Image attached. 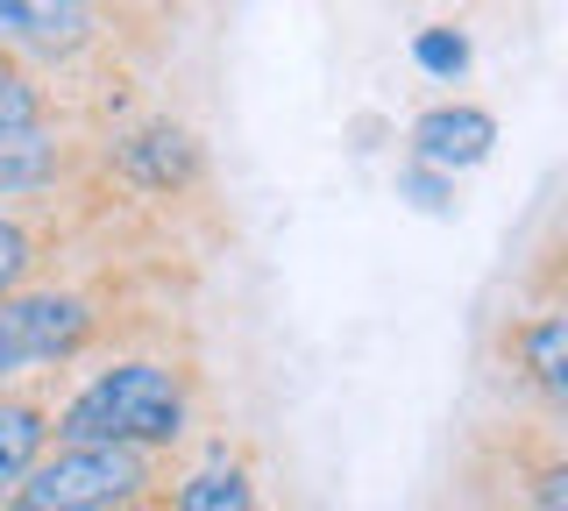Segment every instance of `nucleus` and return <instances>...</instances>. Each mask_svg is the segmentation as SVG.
<instances>
[{"mask_svg":"<svg viewBox=\"0 0 568 511\" xmlns=\"http://www.w3.org/2000/svg\"><path fill=\"white\" fill-rule=\"evenodd\" d=\"M50 100H43V79L29 72V64L0 58V129H29V121H43Z\"/></svg>","mask_w":568,"mask_h":511,"instance_id":"13","label":"nucleus"},{"mask_svg":"<svg viewBox=\"0 0 568 511\" xmlns=\"http://www.w3.org/2000/svg\"><path fill=\"white\" fill-rule=\"evenodd\" d=\"M93 334H100V306L71 285H22L14 298H0V391L79 362Z\"/></svg>","mask_w":568,"mask_h":511,"instance_id":"3","label":"nucleus"},{"mask_svg":"<svg viewBox=\"0 0 568 511\" xmlns=\"http://www.w3.org/2000/svg\"><path fill=\"white\" fill-rule=\"evenodd\" d=\"M36 256H43L36 227L14 214V206H0V298H14L22 285H36Z\"/></svg>","mask_w":568,"mask_h":511,"instance_id":"12","label":"nucleus"},{"mask_svg":"<svg viewBox=\"0 0 568 511\" xmlns=\"http://www.w3.org/2000/svg\"><path fill=\"white\" fill-rule=\"evenodd\" d=\"M490 150H497V114L476 100H434L405 129V164L434 171V178H462V171L490 164Z\"/></svg>","mask_w":568,"mask_h":511,"instance_id":"6","label":"nucleus"},{"mask_svg":"<svg viewBox=\"0 0 568 511\" xmlns=\"http://www.w3.org/2000/svg\"><path fill=\"white\" fill-rule=\"evenodd\" d=\"M156 504V462L129 448H85L50 440L22 476L8 511H150Z\"/></svg>","mask_w":568,"mask_h":511,"instance_id":"2","label":"nucleus"},{"mask_svg":"<svg viewBox=\"0 0 568 511\" xmlns=\"http://www.w3.org/2000/svg\"><path fill=\"white\" fill-rule=\"evenodd\" d=\"M398 192L419 206V214H448V206H455V200H448L455 178H434V171H419V164H405V171H398Z\"/></svg>","mask_w":568,"mask_h":511,"instance_id":"14","label":"nucleus"},{"mask_svg":"<svg viewBox=\"0 0 568 511\" xmlns=\"http://www.w3.org/2000/svg\"><path fill=\"white\" fill-rule=\"evenodd\" d=\"M43 448H50V405L0 391V511L14 504V490H22V476L36 469Z\"/></svg>","mask_w":568,"mask_h":511,"instance_id":"9","label":"nucleus"},{"mask_svg":"<svg viewBox=\"0 0 568 511\" xmlns=\"http://www.w3.org/2000/svg\"><path fill=\"white\" fill-rule=\"evenodd\" d=\"M164 511H263V498H256V476H248V462H235L227 448H206V462H192L171 483Z\"/></svg>","mask_w":568,"mask_h":511,"instance_id":"7","label":"nucleus"},{"mask_svg":"<svg viewBox=\"0 0 568 511\" xmlns=\"http://www.w3.org/2000/svg\"><path fill=\"white\" fill-rule=\"evenodd\" d=\"M58 178H64V143L50 135V121L0 129V200H36Z\"/></svg>","mask_w":568,"mask_h":511,"instance_id":"8","label":"nucleus"},{"mask_svg":"<svg viewBox=\"0 0 568 511\" xmlns=\"http://www.w3.org/2000/svg\"><path fill=\"white\" fill-rule=\"evenodd\" d=\"M100 8L85 0H0V58H36V64H71L100 43Z\"/></svg>","mask_w":568,"mask_h":511,"instance_id":"5","label":"nucleus"},{"mask_svg":"<svg viewBox=\"0 0 568 511\" xmlns=\"http://www.w3.org/2000/svg\"><path fill=\"white\" fill-rule=\"evenodd\" d=\"M192 433V377L164 356H114L85 369L79 391L50 412V440L85 448H129V454H171Z\"/></svg>","mask_w":568,"mask_h":511,"instance_id":"1","label":"nucleus"},{"mask_svg":"<svg viewBox=\"0 0 568 511\" xmlns=\"http://www.w3.org/2000/svg\"><path fill=\"white\" fill-rule=\"evenodd\" d=\"M106 171H114L129 192H142V200H171V192L200 185L206 171V150L200 135L185 129V121H135V129L106 135Z\"/></svg>","mask_w":568,"mask_h":511,"instance_id":"4","label":"nucleus"},{"mask_svg":"<svg viewBox=\"0 0 568 511\" xmlns=\"http://www.w3.org/2000/svg\"><path fill=\"white\" fill-rule=\"evenodd\" d=\"M413 64L426 79H440V85H455L462 72L476 64V43L462 37L455 22H426V29H413Z\"/></svg>","mask_w":568,"mask_h":511,"instance_id":"11","label":"nucleus"},{"mask_svg":"<svg viewBox=\"0 0 568 511\" xmlns=\"http://www.w3.org/2000/svg\"><path fill=\"white\" fill-rule=\"evenodd\" d=\"M511 356H519V369L532 377V391H540L547 405L568 398V320L555 306L526 313V320L511 327Z\"/></svg>","mask_w":568,"mask_h":511,"instance_id":"10","label":"nucleus"}]
</instances>
